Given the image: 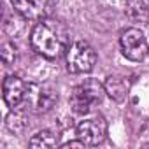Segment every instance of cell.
Wrapping results in <instances>:
<instances>
[{
    "instance_id": "cell-7",
    "label": "cell",
    "mask_w": 149,
    "mask_h": 149,
    "mask_svg": "<svg viewBox=\"0 0 149 149\" xmlns=\"http://www.w3.org/2000/svg\"><path fill=\"white\" fill-rule=\"evenodd\" d=\"M26 91H28V86L23 83L21 77H18V76H7L4 79L2 97H4V102H6L7 107H11V109L18 107L25 100Z\"/></svg>"
},
{
    "instance_id": "cell-14",
    "label": "cell",
    "mask_w": 149,
    "mask_h": 149,
    "mask_svg": "<svg viewBox=\"0 0 149 149\" xmlns=\"http://www.w3.org/2000/svg\"><path fill=\"white\" fill-rule=\"evenodd\" d=\"M70 147H88V146L81 139H77V140H68V142L61 144V149H70Z\"/></svg>"
},
{
    "instance_id": "cell-2",
    "label": "cell",
    "mask_w": 149,
    "mask_h": 149,
    "mask_svg": "<svg viewBox=\"0 0 149 149\" xmlns=\"http://www.w3.org/2000/svg\"><path fill=\"white\" fill-rule=\"evenodd\" d=\"M105 88L95 79H90L76 86L70 93V107L76 114H88L95 105L104 100Z\"/></svg>"
},
{
    "instance_id": "cell-9",
    "label": "cell",
    "mask_w": 149,
    "mask_h": 149,
    "mask_svg": "<svg viewBox=\"0 0 149 149\" xmlns=\"http://www.w3.org/2000/svg\"><path fill=\"white\" fill-rule=\"evenodd\" d=\"M125 14L133 23H144L149 16V7L146 0H125Z\"/></svg>"
},
{
    "instance_id": "cell-10",
    "label": "cell",
    "mask_w": 149,
    "mask_h": 149,
    "mask_svg": "<svg viewBox=\"0 0 149 149\" xmlns=\"http://www.w3.org/2000/svg\"><path fill=\"white\" fill-rule=\"evenodd\" d=\"M58 133H53L49 130H42V132H37L30 140H28V146L33 147V149H47V147H54L58 144Z\"/></svg>"
},
{
    "instance_id": "cell-3",
    "label": "cell",
    "mask_w": 149,
    "mask_h": 149,
    "mask_svg": "<svg viewBox=\"0 0 149 149\" xmlns=\"http://www.w3.org/2000/svg\"><path fill=\"white\" fill-rule=\"evenodd\" d=\"M67 68L72 74H88L97 65V51L86 40H76L67 47L65 53Z\"/></svg>"
},
{
    "instance_id": "cell-8",
    "label": "cell",
    "mask_w": 149,
    "mask_h": 149,
    "mask_svg": "<svg viewBox=\"0 0 149 149\" xmlns=\"http://www.w3.org/2000/svg\"><path fill=\"white\" fill-rule=\"evenodd\" d=\"M104 88H105V93L116 100V102H123L126 97H128V91H130V83L125 79V77H119V76H109L104 83Z\"/></svg>"
},
{
    "instance_id": "cell-12",
    "label": "cell",
    "mask_w": 149,
    "mask_h": 149,
    "mask_svg": "<svg viewBox=\"0 0 149 149\" xmlns=\"http://www.w3.org/2000/svg\"><path fill=\"white\" fill-rule=\"evenodd\" d=\"M6 126L13 133H21V132H25V128L28 126V123H26V118H25L23 112H11L6 118Z\"/></svg>"
},
{
    "instance_id": "cell-1",
    "label": "cell",
    "mask_w": 149,
    "mask_h": 149,
    "mask_svg": "<svg viewBox=\"0 0 149 149\" xmlns=\"http://www.w3.org/2000/svg\"><path fill=\"white\" fill-rule=\"evenodd\" d=\"M30 46L32 49L47 58L56 60L63 53H67L68 44V32L65 25L54 18H44L35 23V26L30 32Z\"/></svg>"
},
{
    "instance_id": "cell-13",
    "label": "cell",
    "mask_w": 149,
    "mask_h": 149,
    "mask_svg": "<svg viewBox=\"0 0 149 149\" xmlns=\"http://www.w3.org/2000/svg\"><path fill=\"white\" fill-rule=\"evenodd\" d=\"M0 56H2V61L4 65L11 67L14 61H16V56H18V49L13 42H4L2 47H0Z\"/></svg>"
},
{
    "instance_id": "cell-11",
    "label": "cell",
    "mask_w": 149,
    "mask_h": 149,
    "mask_svg": "<svg viewBox=\"0 0 149 149\" xmlns=\"http://www.w3.org/2000/svg\"><path fill=\"white\" fill-rule=\"evenodd\" d=\"M35 95H37V109L40 112L49 111L54 105V102L58 100V93H54V90L51 86H40Z\"/></svg>"
},
{
    "instance_id": "cell-4",
    "label": "cell",
    "mask_w": 149,
    "mask_h": 149,
    "mask_svg": "<svg viewBox=\"0 0 149 149\" xmlns=\"http://www.w3.org/2000/svg\"><path fill=\"white\" fill-rule=\"evenodd\" d=\"M107 121L102 114H95L91 118H86L83 119L77 128H76V133H77V139H81L88 147L91 146H98L102 144L105 139H107Z\"/></svg>"
},
{
    "instance_id": "cell-6",
    "label": "cell",
    "mask_w": 149,
    "mask_h": 149,
    "mask_svg": "<svg viewBox=\"0 0 149 149\" xmlns=\"http://www.w3.org/2000/svg\"><path fill=\"white\" fill-rule=\"evenodd\" d=\"M14 13H18L23 19L40 21L49 18L54 7L53 0H11Z\"/></svg>"
},
{
    "instance_id": "cell-5",
    "label": "cell",
    "mask_w": 149,
    "mask_h": 149,
    "mask_svg": "<svg viewBox=\"0 0 149 149\" xmlns=\"http://www.w3.org/2000/svg\"><path fill=\"white\" fill-rule=\"evenodd\" d=\"M119 44H121L123 54L132 61H142L147 56L149 46H147V40H146L144 33L139 28L123 30L121 37H119Z\"/></svg>"
}]
</instances>
